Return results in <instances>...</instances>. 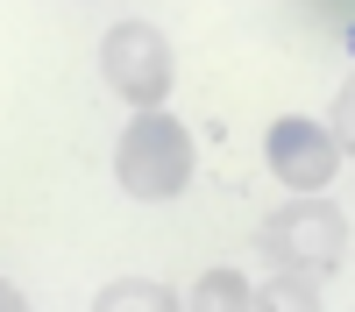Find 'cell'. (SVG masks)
Masks as SVG:
<instances>
[{"label":"cell","mask_w":355,"mask_h":312,"mask_svg":"<svg viewBox=\"0 0 355 312\" xmlns=\"http://www.w3.org/2000/svg\"><path fill=\"white\" fill-rule=\"evenodd\" d=\"M263 248H270L284 270L327 277V270H341V255H348V220H341L334 206H320V199H299V206L270 213V227H263Z\"/></svg>","instance_id":"7a4b0ae2"},{"label":"cell","mask_w":355,"mask_h":312,"mask_svg":"<svg viewBox=\"0 0 355 312\" xmlns=\"http://www.w3.org/2000/svg\"><path fill=\"white\" fill-rule=\"evenodd\" d=\"M256 312H320V291H313L306 270H277V277L256 291Z\"/></svg>","instance_id":"8992f818"},{"label":"cell","mask_w":355,"mask_h":312,"mask_svg":"<svg viewBox=\"0 0 355 312\" xmlns=\"http://www.w3.org/2000/svg\"><path fill=\"white\" fill-rule=\"evenodd\" d=\"M192 312H256L249 277H242V270H206V277L192 284Z\"/></svg>","instance_id":"5b68a950"},{"label":"cell","mask_w":355,"mask_h":312,"mask_svg":"<svg viewBox=\"0 0 355 312\" xmlns=\"http://www.w3.org/2000/svg\"><path fill=\"white\" fill-rule=\"evenodd\" d=\"M121 185L135 199H178L192 178V135L171 121V113H135L121 135Z\"/></svg>","instance_id":"6da1fadb"},{"label":"cell","mask_w":355,"mask_h":312,"mask_svg":"<svg viewBox=\"0 0 355 312\" xmlns=\"http://www.w3.org/2000/svg\"><path fill=\"white\" fill-rule=\"evenodd\" d=\"M100 71H107L114 93L128 107H142V113H157V100L171 93V50H164V36L150 21H114L107 43H100Z\"/></svg>","instance_id":"3957f363"},{"label":"cell","mask_w":355,"mask_h":312,"mask_svg":"<svg viewBox=\"0 0 355 312\" xmlns=\"http://www.w3.org/2000/svg\"><path fill=\"white\" fill-rule=\"evenodd\" d=\"M334 142H341V149L355 156V78L341 85V100H334Z\"/></svg>","instance_id":"ba28073f"},{"label":"cell","mask_w":355,"mask_h":312,"mask_svg":"<svg viewBox=\"0 0 355 312\" xmlns=\"http://www.w3.org/2000/svg\"><path fill=\"white\" fill-rule=\"evenodd\" d=\"M93 312H178V298L164 291V284H107V291H100V305Z\"/></svg>","instance_id":"52a82bcc"},{"label":"cell","mask_w":355,"mask_h":312,"mask_svg":"<svg viewBox=\"0 0 355 312\" xmlns=\"http://www.w3.org/2000/svg\"><path fill=\"white\" fill-rule=\"evenodd\" d=\"M270 170L291 185V192H320L341 170V142H334V128H320V121H277L270 128Z\"/></svg>","instance_id":"277c9868"}]
</instances>
